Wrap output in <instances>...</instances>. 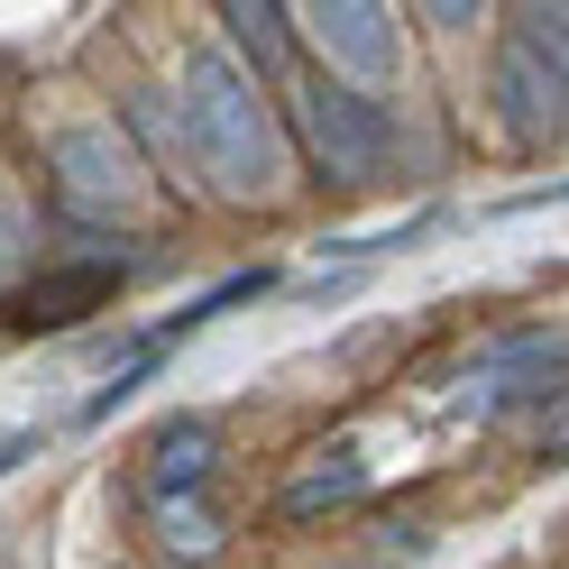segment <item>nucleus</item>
Wrapping results in <instances>:
<instances>
[{
	"label": "nucleus",
	"instance_id": "obj_12",
	"mask_svg": "<svg viewBox=\"0 0 569 569\" xmlns=\"http://www.w3.org/2000/svg\"><path fill=\"white\" fill-rule=\"evenodd\" d=\"M422 28H441V38H478V28L496 19V0H413Z\"/></svg>",
	"mask_w": 569,
	"mask_h": 569
},
{
	"label": "nucleus",
	"instance_id": "obj_6",
	"mask_svg": "<svg viewBox=\"0 0 569 569\" xmlns=\"http://www.w3.org/2000/svg\"><path fill=\"white\" fill-rule=\"evenodd\" d=\"M47 166L64 174V193H74L83 211H129L138 202V166L129 157V138L111 129V120H83V129H56V148H47Z\"/></svg>",
	"mask_w": 569,
	"mask_h": 569
},
{
	"label": "nucleus",
	"instance_id": "obj_8",
	"mask_svg": "<svg viewBox=\"0 0 569 569\" xmlns=\"http://www.w3.org/2000/svg\"><path fill=\"white\" fill-rule=\"evenodd\" d=\"M377 487V469H368V459H312V469L303 478H284V496H276V515L284 523H312V515H340V506H359V496Z\"/></svg>",
	"mask_w": 569,
	"mask_h": 569
},
{
	"label": "nucleus",
	"instance_id": "obj_10",
	"mask_svg": "<svg viewBox=\"0 0 569 569\" xmlns=\"http://www.w3.org/2000/svg\"><path fill=\"white\" fill-rule=\"evenodd\" d=\"M230 19V47L258 64V74H284L295 64V19H284V0H221Z\"/></svg>",
	"mask_w": 569,
	"mask_h": 569
},
{
	"label": "nucleus",
	"instance_id": "obj_9",
	"mask_svg": "<svg viewBox=\"0 0 569 569\" xmlns=\"http://www.w3.org/2000/svg\"><path fill=\"white\" fill-rule=\"evenodd\" d=\"M148 532L166 542V560H193V569L221 560V542H230L221 515L202 506V487H193V496H148Z\"/></svg>",
	"mask_w": 569,
	"mask_h": 569
},
{
	"label": "nucleus",
	"instance_id": "obj_13",
	"mask_svg": "<svg viewBox=\"0 0 569 569\" xmlns=\"http://www.w3.org/2000/svg\"><path fill=\"white\" fill-rule=\"evenodd\" d=\"M19 459H38V432H0V478H10Z\"/></svg>",
	"mask_w": 569,
	"mask_h": 569
},
{
	"label": "nucleus",
	"instance_id": "obj_11",
	"mask_svg": "<svg viewBox=\"0 0 569 569\" xmlns=\"http://www.w3.org/2000/svg\"><path fill=\"white\" fill-rule=\"evenodd\" d=\"M267 284H276L267 267H248V276H221V284H211V295H193V303H184V312H174V322L157 331V349H166V340H184V331H202V322H211V312H230V303H258V295H267Z\"/></svg>",
	"mask_w": 569,
	"mask_h": 569
},
{
	"label": "nucleus",
	"instance_id": "obj_4",
	"mask_svg": "<svg viewBox=\"0 0 569 569\" xmlns=\"http://www.w3.org/2000/svg\"><path fill=\"white\" fill-rule=\"evenodd\" d=\"M295 28L322 47V74H340V83L386 92L405 74V38H396L386 0H295Z\"/></svg>",
	"mask_w": 569,
	"mask_h": 569
},
{
	"label": "nucleus",
	"instance_id": "obj_3",
	"mask_svg": "<svg viewBox=\"0 0 569 569\" xmlns=\"http://www.w3.org/2000/svg\"><path fill=\"white\" fill-rule=\"evenodd\" d=\"M569 101V0H515V28L496 38V120L515 148H551Z\"/></svg>",
	"mask_w": 569,
	"mask_h": 569
},
{
	"label": "nucleus",
	"instance_id": "obj_7",
	"mask_svg": "<svg viewBox=\"0 0 569 569\" xmlns=\"http://www.w3.org/2000/svg\"><path fill=\"white\" fill-rule=\"evenodd\" d=\"M148 496H193V487H211V469H221V422L211 413H174V422H157V441H148Z\"/></svg>",
	"mask_w": 569,
	"mask_h": 569
},
{
	"label": "nucleus",
	"instance_id": "obj_1",
	"mask_svg": "<svg viewBox=\"0 0 569 569\" xmlns=\"http://www.w3.org/2000/svg\"><path fill=\"white\" fill-rule=\"evenodd\" d=\"M174 138H184V166L211 174L221 202H276L295 148H284L276 111L258 101V64L239 47H193L184 56V101H174Z\"/></svg>",
	"mask_w": 569,
	"mask_h": 569
},
{
	"label": "nucleus",
	"instance_id": "obj_5",
	"mask_svg": "<svg viewBox=\"0 0 569 569\" xmlns=\"http://www.w3.org/2000/svg\"><path fill=\"white\" fill-rule=\"evenodd\" d=\"M111 295H120V267H111V258H64V267L19 276V284H10V303H0V322H10L19 340H56V331L92 322Z\"/></svg>",
	"mask_w": 569,
	"mask_h": 569
},
{
	"label": "nucleus",
	"instance_id": "obj_2",
	"mask_svg": "<svg viewBox=\"0 0 569 569\" xmlns=\"http://www.w3.org/2000/svg\"><path fill=\"white\" fill-rule=\"evenodd\" d=\"M284 129L295 148L322 166V184H377L396 166V111L368 92V83H340V74H295L284 83Z\"/></svg>",
	"mask_w": 569,
	"mask_h": 569
}]
</instances>
